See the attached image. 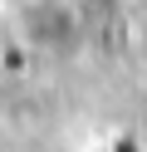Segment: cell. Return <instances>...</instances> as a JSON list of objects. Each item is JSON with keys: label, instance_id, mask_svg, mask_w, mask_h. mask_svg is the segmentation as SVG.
Masks as SVG:
<instances>
[{"label": "cell", "instance_id": "6da1fadb", "mask_svg": "<svg viewBox=\"0 0 147 152\" xmlns=\"http://www.w3.org/2000/svg\"><path fill=\"white\" fill-rule=\"evenodd\" d=\"M108 152H147V147H142V142H113Z\"/></svg>", "mask_w": 147, "mask_h": 152}]
</instances>
